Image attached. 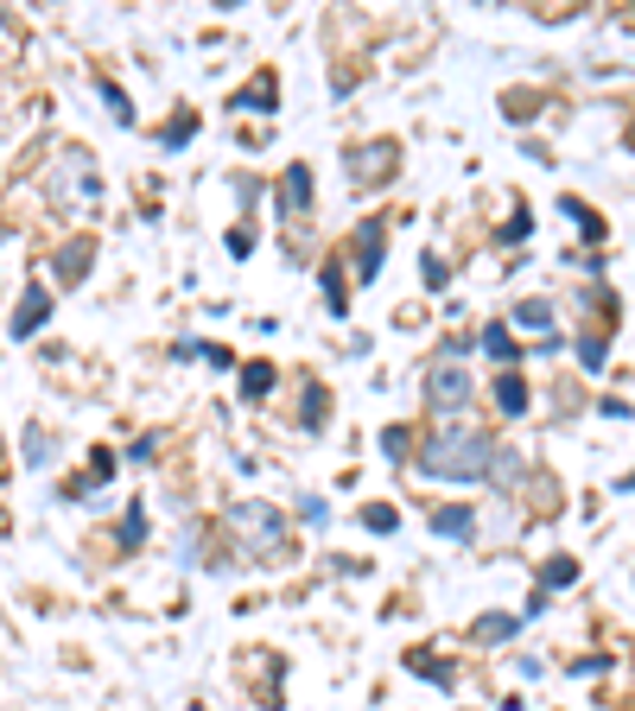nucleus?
<instances>
[{
	"mask_svg": "<svg viewBox=\"0 0 635 711\" xmlns=\"http://www.w3.org/2000/svg\"><path fill=\"white\" fill-rule=\"evenodd\" d=\"M363 522H369L375 534H388V527H394V508H388V502H369V508H363Z\"/></svg>",
	"mask_w": 635,
	"mask_h": 711,
	"instance_id": "20",
	"label": "nucleus"
},
{
	"mask_svg": "<svg viewBox=\"0 0 635 711\" xmlns=\"http://www.w3.org/2000/svg\"><path fill=\"white\" fill-rule=\"evenodd\" d=\"M89 255H96V242H89V235L64 242V248H58V280H64V286H76V280L89 273Z\"/></svg>",
	"mask_w": 635,
	"mask_h": 711,
	"instance_id": "9",
	"label": "nucleus"
},
{
	"mask_svg": "<svg viewBox=\"0 0 635 711\" xmlns=\"http://www.w3.org/2000/svg\"><path fill=\"white\" fill-rule=\"evenodd\" d=\"M325 299H331V311L343 318V273H337V267H325Z\"/></svg>",
	"mask_w": 635,
	"mask_h": 711,
	"instance_id": "21",
	"label": "nucleus"
},
{
	"mask_svg": "<svg viewBox=\"0 0 635 711\" xmlns=\"http://www.w3.org/2000/svg\"><path fill=\"white\" fill-rule=\"evenodd\" d=\"M471 407V375H464V363H457V356H432V363H426V413H439V419H457V413Z\"/></svg>",
	"mask_w": 635,
	"mask_h": 711,
	"instance_id": "3",
	"label": "nucleus"
},
{
	"mask_svg": "<svg viewBox=\"0 0 635 711\" xmlns=\"http://www.w3.org/2000/svg\"><path fill=\"white\" fill-rule=\"evenodd\" d=\"M273 210H280L293 229L312 217V172H305V166H286V172H280V185H273Z\"/></svg>",
	"mask_w": 635,
	"mask_h": 711,
	"instance_id": "6",
	"label": "nucleus"
},
{
	"mask_svg": "<svg viewBox=\"0 0 635 711\" xmlns=\"http://www.w3.org/2000/svg\"><path fill=\"white\" fill-rule=\"evenodd\" d=\"M51 439H45V426H26V464H33V470H45V457H51Z\"/></svg>",
	"mask_w": 635,
	"mask_h": 711,
	"instance_id": "17",
	"label": "nucleus"
},
{
	"mask_svg": "<svg viewBox=\"0 0 635 711\" xmlns=\"http://www.w3.org/2000/svg\"><path fill=\"white\" fill-rule=\"evenodd\" d=\"M432 534H457V540H471L477 534V508H432Z\"/></svg>",
	"mask_w": 635,
	"mask_h": 711,
	"instance_id": "11",
	"label": "nucleus"
},
{
	"mask_svg": "<svg viewBox=\"0 0 635 711\" xmlns=\"http://www.w3.org/2000/svg\"><path fill=\"white\" fill-rule=\"evenodd\" d=\"M141 534H147V508L134 502V508H127V522H121V547H141Z\"/></svg>",
	"mask_w": 635,
	"mask_h": 711,
	"instance_id": "18",
	"label": "nucleus"
},
{
	"mask_svg": "<svg viewBox=\"0 0 635 711\" xmlns=\"http://www.w3.org/2000/svg\"><path fill=\"white\" fill-rule=\"evenodd\" d=\"M515 629H522V616H484L471 636H477V641H502V636H515Z\"/></svg>",
	"mask_w": 635,
	"mask_h": 711,
	"instance_id": "16",
	"label": "nucleus"
},
{
	"mask_svg": "<svg viewBox=\"0 0 635 711\" xmlns=\"http://www.w3.org/2000/svg\"><path fill=\"white\" fill-rule=\"evenodd\" d=\"M45 185H51V204H64V210H83L89 197H102V179H96V166H89V152H58L51 159V172H45Z\"/></svg>",
	"mask_w": 635,
	"mask_h": 711,
	"instance_id": "4",
	"label": "nucleus"
},
{
	"mask_svg": "<svg viewBox=\"0 0 635 711\" xmlns=\"http://www.w3.org/2000/svg\"><path fill=\"white\" fill-rule=\"evenodd\" d=\"M273 96H280V83H273V71H267L261 83H248V89L235 96V109H242V114H248V109H255V114H273Z\"/></svg>",
	"mask_w": 635,
	"mask_h": 711,
	"instance_id": "12",
	"label": "nucleus"
},
{
	"mask_svg": "<svg viewBox=\"0 0 635 711\" xmlns=\"http://www.w3.org/2000/svg\"><path fill=\"white\" fill-rule=\"evenodd\" d=\"M381 242H388L381 217H363V229L350 235V267H356V280H363V286H369L375 273H381Z\"/></svg>",
	"mask_w": 635,
	"mask_h": 711,
	"instance_id": "7",
	"label": "nucleus"
},
{
	"mask_svg": "<svg viewBox=\"0 0 635 711\" xmlns=\"http://www.w3.org/2000/svg\"><path fill=\"white\" fill-rule=\"evenodd\" d=\"M489 464H496V445L477 426H439L419 445V477H439V483H484Z\"/></svg>",
	"mask_w": 635,
	"mask_h": 711,
	"instance_id": "1",
	"label": "nucleus"
},
{
	"mask_svg": "<svg viewBox=\"0 0 635 711\" xmlns=\"http://www.w3.org/2000/svg\"><path fill=\"white\" fill-rule=\"evenodd\" d=\"M381 451H388V457H407V451H413L407 426H388V432H381Z\"/></svg>",
	"mask_w": 635,
	"mask_h": 711,
	"instance_id": "19",
	"label": "nucleus"
},
{
	"mask_svg": "<svg viewBox=\"0 0 635 711\" xmlns=\"http://www.w3.org/2000/svg\"><path fill=\"white\" fill-rule=\"evenodd\" d=\"M191 127H197V121H191V114H179V121L166 127V147H185V140H191Z\"/></svg>",
	"mask_w": 635,
	"mask_h": 711,
	"instance_id": "24",
	"label": "nucleus"
},
{
	"mask_svg": "<svg viewBox=\"0 0 635 711\" xmlns=\"http://www.w3.org/2000/svg\"><path fill=\"white\" fill-rule=\"evenodd\" d=\"M343 172H350V185L356 191H381L394 172H401V140H363V147H350V159H343Z\"/></svg>",
	"mask_w": 635,
	"mask_h": 711,
	"instance_id": "5",
	"label": "nucleus"
},
{
	"mask_svg": "<svg viewBox=\"0 0 635 711\" xmlns=\"http://www.w3.org/2000/svg\"><path fill=\"white\" fill-rule=\"evenodd\" d=\"M496 407L509 413V419H515V413H527V381L515 369L502 375V381H496Z\"/></svg>",
	"mask_w": 635,
	"mask_h": 711,
	"instance_id": "13",
	"label": "nucleus"
},
{
	"mask_svg": "<svg viewBox=\"0 0 635 711\" xmlns=\"http://www.w3.org/2000/svg\"><path fill=\"white\" fill-rule=\"evenodd\" d=\"M45 318H51V293H45V286L33 280V286L20 293V311H13V338H33Z\"/></svg>",
	"mask_w": 635,
	"mask_h": 711,
	"instance_id": "8",
	"label": "nucleus"
},
{
	"mask_svg": "<svg viewBox=\"0 0 635 711\" xmlns=\"http://www.w3.org/2000/svg\"><path fill=\"white\" fill-rule=\"evenodd\" d=\"M623 147H630V152H635V121H630V134H623Z\"/></svg>",
	"mask_w": 635,
	"mask_h": 711,
	"instance_id": "25",
	"label": "nucleus"
},
{
	"mask_svg": "<svg viewBox=\"0 0 635 711\" xmlns=\"http://www.w3.org/2000/svg\"><path fill=\"white\" fill-rule=\"evenodd\" d=\"M515 324L534 331V338H547V343H560V331H553V305H547V299H522V305H515Z\"/></svg>",
	"mask_w": 635,
	"mask_h": 711,
	"instance_id": "10",
	"label": "nucleus"
},
{
	"mask_svg": "<svg viewBox=\"0 0 635 711\" xmlns=\"http://www.w3.org/2000/svg\"><path fill=\"white\" fill-rule=\"evenodd\" d=\"M229 534L242 540V553H255V560H280L286 553V522H280V508H267V502H235L229 508Z\"/></svg>",
	"mask_w": 635,
	"mask_h": 711,
	"instance_id": "2",
	"label": "nucleus"
},
{
	"mask_svg": "<svg viewBox=\"0 0 635 711\" xmlns=\"http://www.w3.org/2000/svg\"><path fill=\"white\" fill-rule=\"evenodd\" d=\"M484 350L496 356V363H509V369L522 363V350H515V338H509V324H484Z\"/></svg>",
	"mask_w": 635,
	"mask_h": 711,
	"instance_id": "14",
	"label": "nucleus"
},
{
	"mask_svg": "<svg viewBox=\"0 0 635 711\" xmlns=\"http://www.w3.org/2000/svg\"><path fill=\"white\" fill-rule=\"evenodd\" d=\"M242 394H248V401L273 394V369H267V363H248V369H242Z\"/></svg>",
	"mask_w": 635,
	"mask_h": 711,
	"instance_id": "15",
	"label": "nucleus"
},
{
	"mask_svg": "<svg viewBox=\"0 0 635 711\" xmlns=\"http://www.w3.org/2000/svg\"><path fill=\"white\" fill-rule=\"evenodd\" d=\"M578 356H585V369H603V338H598V331L578 343Z\"/></svg>",
	"mask_w": 635,
	"mask_h": 711,
	"instance_id": "22",
	"label": "nucleus"
},
{
	"mask_svg": "<svg viewBox=\"0 0 635 711\" xmlns=\"http://www.w3.org/2000/svg\"><path fill=\"white\" fill-rule=\"evenodd\" d=\"M578 578V565L572 560H547V585H572Z\"/></svg>",
	"mask_w": 635,
	"mask_h": 711,
	"instance_id": "23",
	"label": "nucleus"
}]
</instances>
